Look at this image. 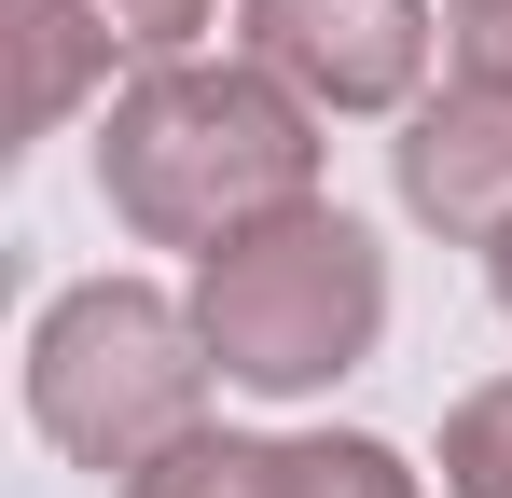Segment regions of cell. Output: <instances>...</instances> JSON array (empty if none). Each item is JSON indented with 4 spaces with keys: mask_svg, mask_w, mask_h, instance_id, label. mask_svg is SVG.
Segmentation results:
<instances>
[{
    "mask_svg": "<svg viewBox=\"0 0 512 498\" xmlns=\"http://www.w3.org/2000/svg\"><path fill=\"white\" fill-rule=\"evenodd\" d=\"M443 14H499V0H443Z\"/></svg>",
    "mask_w": 512,
    "mask_h": 498,
    "instance_id": "cell-12",
    "label": "cell"
},
{
    "mask_svg": "<svg viewBox=\"0 0 512 498\" xmlns=\"http://www.w3.org/2000/svg\"><path fill=\"white\" fill-rule=\"evenodd\" d=\"M125 498H429V485L374 429H194Z\"/></svg>",
    "mask_w": 512,
    "mask_h": 498,
    "instance_id": "cell-5",
    "label": "cell"
},
{
    "mask_svg": "<svg viewBox=\"0 0 512 498\" xmlns=\"http://www.w3.org/2000/svg\"><path fill=\"white\" fill-rule=\"evenodd\" d=\"M443 498H512V374L443 415Z\"/></svg>",
    "mask_w": 512,
    "mask_h": 498,
    "instance_id": "cell-8",
    "label": "cell"
},
{
    "mask_svg": "<svg viewBox=\"0 0 512 498\" xmlns=\"http://www.w3.org/2000/svg\"><path fill=\"white\" fill-rule=\"evenodd\" d=\"M429 0H236V56L291 83L305 111H416L429 97Z\"/></svg>",
    "mask_w": 512,
    "mask_h": 498,
    "instance_id": "cell-4",
    "label": "cell"
},
{
    "mask_svg": "<svg viewBox=\"0 0 512 498\" xmlns=\"http://www.w3.org/2000/svg\"><path fill=\"white\" fill-rule=\"evenodd\" d=\"M208 388H222L208 319L180 291H153V277H84V291H56L28 319V415H42L56 457H84L111 485H139L167 443H194Z\"/></svg>",
    "mask_w": 512,
    "mask_h": 498,
    "instance_id": "cell-2",
    "label": "cell"
},
{
    "mask_svg": "<svg viewBox=\"0 0 512 498\" xmlns=\"http://www.w3.org/2000/svg\"><path fill=\"white\" fill-rule=\"evenodd\" d=\"M14 56H28V97H14L28 139H56V125L84 111V83L111 70V28H84L70 0H14Z\"/></svg>",
    "mask_w": 512,
    "mask_h": 498,
    "instance_id": "cell-7",
    "label": "cell"
},
{
    "mask_svg": "<svg viewBox=\"0 0 512 498\" xmlns=\"http://www.w3.org/2000/svg\"><path fill=\"white\" fill-rule=\"evenodd\" d=\"M97 194L139 249H236L291 208H319V111L263 56H167L111 97L97 125Z\"/></svg>",
    "mask_w": 512,
    "mask_h": 498,
    "instance_id": "cell-1",
    "label": "cell"
},
{
    "mask_svg": "<svg viewBox=\"0 0 512 498\" xmlns=\"http://www.w3.org/2000/svg\"><path fill=\"white\" fill-rule=\"evenodd\" d=\"M194 319H208V360L222 388L250 402H319L333 374H360L388 346V249L374 222H346L333 194L263 222V236L208 249L194 263Z\"/></svg>",
    "mask_w": 512,
    "mask_h": 498,
    "instance_id": "cell-3",
    "label": "cell"
},
{
    "mask_svg": "<svg viewBox=\"0 0 512 498\" xmlns=\"http://www.w3.org/2000/svg\"><path fill=\"white\" fill-rule=\"evenodd\" d=\"M388 180L443 249H499L512 236V83L457 70L443 97H416L402 139H388Z\"/></svg>",
    "mask_w": 512,
    "mask_h": 498,
    "instance_id": "cell-6",
    "label": "cell"
},
{
    "mask_svg": "<svg viewBox=\"0 0 512 498\" xmlns=\"http://www.w3.org/2000/svg\"><path fill=\"white\" fill-rule=\"evenodd\" d=\"M485 291H499V319H512V236H499V249H485Z\"/></svg>",
    "mask_w": 512,
    "mask_h": 498,
    "instance_id": "cell-11",
    "label": "cell"
},
{
    "mask_svg": "<svg viewBox=\"0 0 512 498\" xmlns=\"http://www.w3.org/2000/svg\"><path fill=\"white\" fill-rule=\"evenodd\" d=\"M443 42H457L471 83H512V0H499V14H443Z\"/></svg>",
    "mask_w": 512,
    "mask_h": 498,
    "instance_id": "cell-10",
    "label": "cell"
},
{
    "mask_svg": "<svg viewBox=\"0 0 512 498\" xmlns=\"http://www.w3.org/2000/svg\"><path fill=\"white\" fill-rule=\"evenodd\" d=\"M84 28H111V56H139V70H167V56H194V28L222 14V0H70Z\"/></svg>",
    "mask_w": 512,
    "mask_h": 498,
    "instance_id": "cell-9",
    "label": "cell"
}]
</instances>
